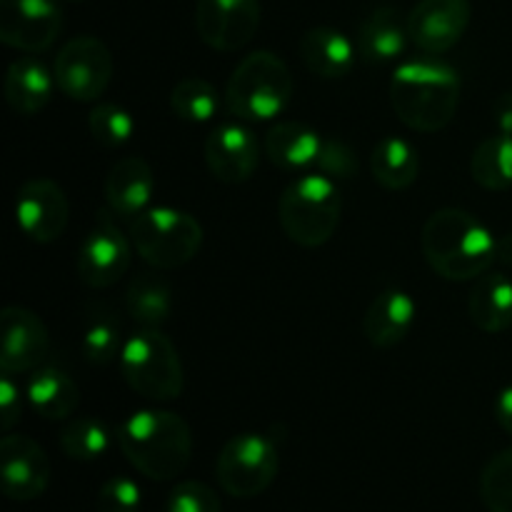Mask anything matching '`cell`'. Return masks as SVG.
Here are the masks:
<instances>
[{
  "label": "cell",
  "mask_w": 512,
  "mask_h": 512,
  "mask_svg": "<svg viewBox=\"0 0 512 512\" xmlns=\"http://www.w3.org/2000/svg\"><path fill=\"white\" fill-rule=\"evenodd\" d=\"M408 20L393 5H375L358 23L355 48L365 63L383 65L398 60L408 48Z\"/></svg>",
  "instance_id": "44dd1931"
},
{
  "label": "cell",
  "mask_w": 512,
  "mask_h": 512,
  "mask_svg": "<svg viewBox=\"0 0 512 512\" xmlns=\"http://www.w3.org/2000/svg\"><path fill=\"white\" fill-rule=\"evenodd\" d=\"M133 240L120 230L118 218L110 210H100L93 228L85 233L75 258L78 280L90 290L118 285L133 263Z\"/></svg>",
  "instance_id": "9c48e42d"
},
{
  "label": "cell",
  "mask_w": 512,
  "mask_h": 512,
  "mask_svg": "<svg viewBox=\"0 0 512 512\" xmlns=\"http://www.w3.org/2000/svg\"><path fill=\"white\" fill-rule=\"evenodd\" d=\"M50 355L48 325L33 310L8 305L0 313V370L10 375L43 368Z\"/></svg>",
  "instance_id": "5bb4252c"
},
{
  "label": "cell",
  "mask_w": 512,
  "mask_h": 512,
  "mask_svg": "<svg viewBox=\"0 0 512 512\" xmlns=\"http://www.w3.org/2000/svg\"><path fill=\"white\" fill-rule=\"evenodd\" d=\"M143 490L133 478L113 475L98 490V512H140Z\"/></svg>",
  "instance_id": "e575fe53"
},
{
  "label": "cell",
  "mask_w": 512,
  "mask_h": 512,
  "mask_svg": "<svg viewBox=\"0 0 512 512\" xmlns=\"http://www.w3.org/2000/svg\"><path fill=\"white\" fill-rule=\"evenodd\" d=\"M493 410H495V420H498L500 428H503L508 435H512V385L500 390L498 398H495Z\"/></svg>",
  "instance_id": "f35d334b"
},
{
  "label": "cell",
  "mask_w": 512,
  "mask_h": 512,
  "mask_svg": "<svg viewBox=\"0 0 512 512\" xmlns=\"http://www.w3.org/2000/svg\"><path fill=\"white\" fill-rule=\"evenodd\" d=\"M460 75L443 60L420 58L398 65L390 78V103L400 123L415 133H438L453 123L460 105Z\"/></svg>",
  "instance_id": "7a4b0ae2"
},
{
  "label": "cell",
  "mask_w": 512,
  "mask_h": 512,
  "mask_svg": "<svg viewBox=\"0 0 512 512\" xmlns=\"http://www.w3.org/2000/svg\"><path fill=\"white\" fill-rule=\"evenodd\" d=\"M325 138L298 120H280L265 133V158L288 173H315Z\"/></svg>",
  "instance_id": "ffe728a7"
},
{
  "label": "cell",
  "mask_w": 512,
  "mask_h": 512,
  "mask_svg": "<svg viewBox=\"0 0 512 512\" xmlns=\"http://www.w3.org/2000/svg\"><path fill=\"white\" fill-rule=\"evenodd\" d=\"M480 498L490 512H512V448L500 450L485 463Z\"/></svg>",
  "instance_id": "1f68e13d"
},
{
  "label": "cell",
  "mask_w": 512,
  "mask_h": 512,
  "mask_svg": "<svg viewBox=\"0 0 512 512\" xmlns=\"http://www.w3.org/2000/svg\"><path fill=\"white\" fill-rule=\"evenodd\" d=\"M315 173H323L333 180H348L358 173V158L345 140L325 138Z\"/></svg>",
  "instance_id": "d590c367"
},
{
  "label": "cell",
  "mask_w": 512,
  "mask_h": 512,
  "mask_svg": "<svg viewBox=\"0 0 512 512\" xmlns=\"http://www.w3.org/2000/svg\"><path fill=\"white\" fill-rule=\"evenodd\" d=\"M60 450L68 455L70 460L78 463H95L103 458L110 448V433L105 423L95 418H75L60 430Z\"/></svg>",
  "instance_id": "4dcf8cb0"
},
{
  "label": "cell",
  "mask_w": 512,
  "mask_h": 512,
  "mask_svg": "<svg viewBox=\"0 0 512 512\" xmlns=\"http://www.w3.org/2000/svg\"><path fill=\"white\" fill-rule=\"evenodd\" d=\"M30 408L45 420H68L80 405V388L58 368H38L25 388Z\"/></svg>",
  "instance_id": "d4e9b609"
},
{
  "label": "cell",
  "mask_w": 512,
  "mask_h": 512,
  "mask_svg": "<svg viewBox=\"0 0 512 512\" xmlns=\"http://www.w3.org/2000/svg\"><path fill=\"white\" fill-rule=\"evenodd\" d=\"M123 345V330H120L118 318L110 310H100L85 323L83 358L95 368H105V365L120 360Z\"/></svg>",
  "instance_id": "f1b7e54d"
},
{
  "label": "cell",
  "mask_w": 512,
  "mask_h": 512,
  "mask_svg": "<svg viewBox=\"0 0 512 512\" xmlns=\"http://www.w3.org/2000/svg\"><path fill=\"white\" fill-rule=\"evenodd\" d=\"M20 418H23L20 385L15 383V375L3 373V378H0V428L10 433L20 423Z\"/></svg>",
  "instance_id": "8d00e7d4"
},
{
  "label": "cell",
  "mask_w": 512,
  "mask_h": 512,
  "mask_svg": "<svg viewBox=\"0 0 512 512\" xmlns=\"http://www.w3.org/2000/svg\"><path fill=\"white\" fill-rule=\"evenodd\" d=\"M55 75L43 60L33 58V55H20L18 60L8 65L3 80L5 90V103L10 110L18 115H38L40 110L48 108L50 98H53Z\"/></svg>",
  "instance_id": "7402d4cb"
},
{
  "label": "cell",
  "mask_w": 512,
  "mask_h": 512,
  "mask_svg": "<svg viewBox=\"0 0 512 512\" xmlns=\"http://www.w3.org/2000/svg\"><path fill=\"white\" fill-rule=\"evenodd\" d=\"M415 315H418V305L410 298V293L400 288L383 290L365 310L363 323H360L363 338L375 350L398 348L413 330Z\"/></svg>",
  "instance_id": "d6986e66"
},
{
  "label": "cell",
  "mask_w": 512,
  "mask_h": 512,
  "mask_svg": "<svg viewBox=\"0 0 512 512\" xmlns=\"http://www.w3.org/2000/svg\"><path fill=\"white\" fill-rule=\"evenodd\" d=\"M15 218L28 240L38 245L55 243L70 223L68 195L50 178L25 180L15 198Z\"/></svg>",
  "instance_id": "4fadbf2b"
},
{
  "label": "cell",
  "mask_w": 512,
  "mask_h": 512,
  "mask_svg": "<svg viewBox=\"0 0 512 512\" xmlns=\"http://www.w3.org/2000/svg\"><path fill=\"white\" fill-rule=\"evenodd\" d=\"M90 135L105 148H120L135 135V118L118 103H95L88 113Z\"/></svg>",
  "instance_id": "d6a6232c"
},
{
  "label": "cell",
  "mask_w": 512,
  "mask_h": 512,
  "mask_svg": "<svg viewBox=\"0 0 512 512\" xmlns=\"http://www.w3.org/2000/svg\"><path fill=\"white\" fill-rule=\"evenodd\" d=\"M470 175L490 193L508 190L512 185V135L495 133L480 140L470 158Z\"/></svg>",
  "instance_id": "83f0119b"
},
{
  "label": "cell",
  "mask_w": 512,
  "mask_h": 512,
  "mask_svg": "<svg viewBox=\"0 0 512 512\" xmlns=\"http://www.w3.org/2000/svg\"><path fill=\"white\" fill-rule=\"evenodd\" d=\"M170 108L185 123H210L220 110V95L208 80L183 78L170 93Z\"/></svg>",
  "instance_id": "f546056e"
},
{
  "label": "cell",
  "mask_w": 512,
  "mask_h": 512,
  "mask_svg": "<svg viewBox=\"0 0 512 512\" xmlns=\"http://www.w3.org/2000/svg\"><path fill=\"white\" fill-rule=\"evenodd\" d=\"M133 248L150 268L178 270L185 268L203 248V225L185 210L170 205H150L145 213L128 223Z\"/></svg>",
  "instance_id": "52a82bcc"
},
{
  "label": "cell",
  "mask_w": 512,
  "mask_h": 512,
  "mask_svg": "<svg viewBox=\"0 0 512 512\" xmlns=\"http://www.w3.org/2000/svg\"><path fill=\"white\" fill-rule=\"evenodd\" d=\"M425 263L450 283L478 280L498 260V238L463 208H440L425 220L420 233Z\"/></svg>",
  "instance_id": "6da1fadb"
},
{
  "label": "cell",
  "mask_w": 512,
  "mask_h": 512,
  "mask_svg": "<svg viewBox=\"0 0 512 512\" xmlns=\"http://www.w3.org/2000/svg\"><path fill=\"white\" fill-rule=\"evenodd\" d=\"M280 470L278 445L270 435L238 433L223 445L215 460V478L230 498L250 500L275 483Z\"/></svg>",
  "instance_id": "ba28073f"
},
{
  "label": "cell",
  "mask_w": 512,
  "mask_h": 512,
  "mask_svg": "<svg viewBox=\"0 0 512 512\" xmlns=\"http://www.w3.org/2000/svg\"><path fill=\"white\" fill-rule=\"evenodd\" d=\"M493 120L498 133L512 135V90L500 95L493 105Z\"/></svg>",
  "instance_id": "74e56055"
},
{
  "label": "cell",
  "mask_w": 512,
  "mask_h": 512,
  "mask_svg": "<svg viewBox=\"0 0 512 512\" xmlns=\"http://www.w3.org/2000/svg\"><path fill=\"white\" fill-rule=\"evenodd\" d=\"M3 495L13 503H33L50 485L48 453L28 435L8 433L0 440Z\"/></svg>",
  "instance_id": "2e32d148"
},
{
  "label": "cell",
  "mask_w": 512,
  "mask_h": 512,
  "mask_svg": "<svg viewBox=\"0 0 512 512\" xmlns=\"http://www.w3.org/2000/svg\"><path fill=\"white\" fill-rule=\"evenodd\" d=\"M468 315L478 330L488 335L512 328V278L488 270L475 280L468 298Z\"/></svg>",
  "instance_id": "cb8c5ba5"
},
{
  "label": "cell",
  "mask_w": 512,
  "mask_h": 512,
  "mask_svg": "<svg viewBox=\"0 0 512 512\" xmlns=\"http://www.w3.org/2000/svg\"><path fill=\"white\" fill-rule=\"evenodd\" d=\"M73 3H83V0H73Z\"/></svg>",
  "instance_id": "60d3db41"
},
{
  "label": "cell",
  "mask_w": 512,
  "mask_h": 512,
  "mask_svg": "<svg viewBox=\"0 0 512 512\" xmlns=\"http://www.w3.org/2000/svg\"><path fill=\"white\" fill-rule=\"evenodd\" d=\"M343 215V195L338 183L323 173H303L283 190L278 200V220L288 240L300 248H320L330 243Z\"/></svg>",
  "instance_id": "5b68a950"
},
{
  "label": "cell",
  "mask_w": 512,
  "mask_h": 512,
  "mask_svg": "<svg viewBox=\"0 0 512 512\" xmlns=\"http://www.w3.org/2000/svg\"><path fill=\"white\" fill-rule=\"evenodd\" d=\"M113 53L95 35L70 38L55 55V85L75 103H98L113 80Z\"/></svg>",
  "instance_id": "30bf717a"
},
{
  "label": "cell",
  "mask_w": 512,
  "mask_h": 512,
  "mask_svg": "<svg viewBox=\"0 0 512 512\" xmlns=\"http://www.w3.org/2000/svg\"><path fill=\"white\" fill-rule=\"evenodd\" d=\"M293 98V73L273 50L245 55L225 85V108L243 123H265L285 113Z\"/></svg>",
  "instance_id": "277c9868"
},
{
  "label": "cell",
  "mask_w": 512,
  "mask_h": 512,
  "mask_svg": "<svg viewBox=\"0 0 512 512\" xmlns=\"http://www.w3.org/2000/svg\"><path fill=\"white\" fill-rule=\"evenodd\" d=\"M498 263H503L505 268H512V233L498 238Z\"/></svg>",
  "instance_id": "ab89813d"
},
{
  "label": "cell",
  "mask_w": 512,
  "mask_h": 512,
  "mask_svg": "<svg viewBox=\"0 0 512 512\" xmlns=\"http://www.w3.org/2000/svg\"><path fill=\"white\" fill-rule=\"evenodd\" d=\"M263 18L260 0H198V38L218 53H235L255 38Z\"/></svg>",
  "instance_id": "8fae6325"
},
{
  "label": "cell",
  "mask_w": 512,
  "mask_h": 512,
  "mask_svg": "<svg viewBox=\"0 0 512 512\" xmlns=\"http://www.w3.org/2000/svg\"><path fill=\"white\" fill-rule=\"evenodd\" d=\"M370 173L380 188L390 193L408 190L420 175V153L410 140L388 135L370 153Z\"/></svg>",
  "instance_id": "484cf974"
},
{
  "label": "cell",
  "mask_w": 512,
  "mask_h": 512,
  "mask_svg": "<svg viewBox=\"0 0 512 512\" xmlns=\"http://www.w3.org/2000/svg\"><path fill=\"white\" fill-rule=\"evenodd\" d=\"M120 453L153 483L175 480L193 458V433L173 410L145 408L128 415L118 428Z\"/></svg>",
  "instance_id": "3957f363"
},
{
  "label": "cell",
  "mask_w": 512,
  "mask_h": 512,
  "mask_svg": "<svg viewBox=\"0 0 512 512\" xmlns=\"http://www.w3.org/2000/svg\"><path fill=\"white\" fill-rule=\"evenodd\" d=\"M298 50L305 68L325 80L345 78L353 70L355 58H358V48H355L353 40L340 30L328 28V25L305 30Z\"/></svg>",
  "instance_id": "603a6c76"
},
{
  "label": "cell",
  "mask_w": 512,
  "mask_h": 512,
  "mask_svg": "<svg viewBox=\"0 0 512 512\" xmlns=\"http://www.w3.org/2000/svg\"><path fill=\"white\" fill-rule=\"evenodd\" d=\"M125 310L140 328L160 330L173 313V290L155 273L135 275L125 290Z\"/></svg>",
  "instance_id": "4316f807"
},
{
  "label": "cell",
  "mask_w": 512,
  "mask_h": 512,
  "mask_svg": "<svg viewBox=\"0 0 512 512\" xmlns=\"http://www.w3.org/2000/svg\"><path fill=\"white\" fill-rule=\"evenodd\" d=\"M168 512H223L220 495L200 480H180L168 493Z\"/></svg>",
  "instance_id": "836d02e7"
},
{
  "label": "cell",
  "mask_w": 512,
  "mask_h": 512,
  "mask_svg": "<svg viewBox=\"0 0 512 512\" xmlns=\"http://www.w3.org/2000/svg\"><path fill=\"white\" fill-rule=\"evenodd\" d=\"M205 165L215 180L243 185L255 175L260 163L258 135L240 123H220L208 133L203 145Z\"/></svg>",
  "instance_id": "e0dca14e"
},
{
  "label": "cell",
  "mask_w": 512,
  "mask_h": 512,
  "mask_svg": "<svg viewBox=\"0 0 512 512\" xmlns=\"http://www.w3.org/2000/svg\"><path fill=\"white\" fill-rule=\"evenodd\" d=\"M120 373L128 388L153 403H173L185 390V370L178 348L163 330L140 328L120 353Z\"/></svg>",
  "instance_id": "8992f818"
},
{
  "label": "cell",
  "mask_w": 512,
  "mask_h": 512,
  "mask_svg": "<svg viewBox=\"0 0 512 512\" xmlns=\"http://www.w3.org/2000/svg\"><path fill=\"white\" fill-rule=\"evenodd\" d=\"M470 0H418L408 13V35L425 55H445L468 33Z\"/></svg>",
  "instance_id": "9a60e30c"
},
{
  "label": "cell",
  "mask_w": 512,
  "mask_h": 512,
  "mask_svg": "<svg viewBox=\"0 0 512 512\" xmlns=\"http://www.w3.org/2000/svg\"><path fill=\"white\" fill-rule=\"evenodd\" d=\"M63 30L58 0H0V40L20 53H43Z\"/></svg>",
  "instance_id": "7c38bea8"
},
{
  "label": "cell",
  "mask_w": 512,
  "mask_h": 512,
  "mask_svg": "<svg viewBox=\"0 0 512 512\" xmlns=\"http://www.w3.org/2000/svg\"><path fill=\"white\" fill-rule=\"evenodd\" d=\"M103 195L108 210L118 220L130 223L140 213H145L155 195V173L148 160L140 155L120 158L105 175Z\"/></svg>",
  "instance_id": "ac0fdd59"
}]
</instances>
